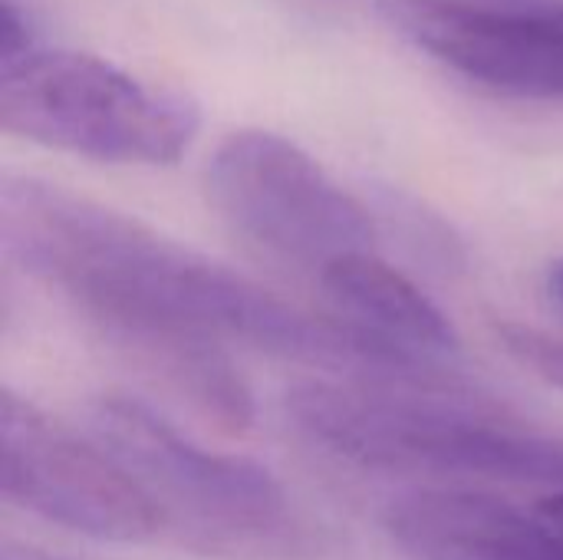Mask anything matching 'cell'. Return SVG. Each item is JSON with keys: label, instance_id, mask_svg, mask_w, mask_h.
I'll return each instance as SVG.
<instances>
[{"label": "cell", "instance_id": "cell-1", "mask_svg": "<svg viewBox=\"0 0 563 560\" xmlns=\"http://www.w3.org/2000/svg\"><path fill=\"white\" fill-rule=\"evenodd\" d=\"M0 238L119 350L158 330H201L356 383L445 380L432 360L343 317L307 314L145 221L40 178H3Z\"/></svg>", "mask_w": 563, "mask_h": 560}, {"label": "cell", "instance_id": "cell-2", "mask_svg": "<svg viewBox=\"0 0 563 560\" xmlns=\"http://www.w3.org/2000/svg\"><path fill=\"white\" fill-rule=\"evenodd\" d=\"M290 422L320 449L386 472H435L563 488V436L538 432L449 383H307Z\"/></svg>", "mask_w": 563, "mask_h": 560}, {"label": "cell", "instance_id": "cell-3", "mask_svg": "<svg viewBox=\"0 0 563 560\" xmlns=\"http://www.w3.org/2000/svg\"><path fill=\"white\" fill-rule=\"evenodd\" d=\"M89 426L152 495L162 531L185 545L231 560H294L313 545L287 488L261 462L208 452L129 396L96 399Z\"/></svg>", "mask_w": 563, "mask_h": 560}, {"label": "cell", "instance_id": "cell-4", "mask_svg": "<svg viewBox=\"0 0 563 560\" xmlns=\"http://www.w3.org/2000/svg\"><path fill=\"white\" fill-rule=\"evenodd\" d=\"M0 122L10 135L115 165H172L198 135V106L122 66L69 50L0 63Z\"/></svg>", "mask_w": 563, "mask_h": 560}, {"label": "cell", "instance_id": "cell-5", "mask_svg": "<svg viewBox=\"0 0 563 560\" xmlns=\"http://www.w3.org/2000/svg\"><path fill=\"white\" fill-rule=\"evenodd\" d=\"M208 198L218 218L257 254L323 274L343 254L373 251V211L336 185L297 142L244 129L228 135L208 165Z\"/></svg>", "mask_w": 563, "mask_h": 560}, {"label": "cell", "instance_id": "cell-6", "mask_svg": "<svg viewBox=\"0 0 563 560\" xmlns=\"http://www.w3.org/2000/svg\"><path fill=\"white\" fill-rule=\"evenodd\" d=\"M3 498L49 525L96 541H148L162 515L139 479L106 449L82 442L30 399H0Z\"/></svg>", "mask_w": 563, "mask_h": 560}, {"label": "cell", "instance_id": "cell-7", "mask_svg": "<svg viewBox=\"0 0 563 560\" xmlns=\"http://www.w3.org/2000/svg\"><path fill=\"white\" fill-rule=\"evenodd\" d=\"M383 20L449 69L511 96L563 99V23L551 7L376 0Z\"/></svg>", "mask_w": 563, "mask_h": 560}, {"label": "cell", "instance_id": "cell-8", "mask_svg": "<svg viewBox=\"0 0 563 560\" xmlns=\"http://www.w3.org/2000/svg\"><path fill=\"white\" fill-rule=\"evenodd\" d=\"M386 528L409 560H563L541 508L468 488L412 492L389 505Z\"/></svg>", "mask_w": 563, "mask_h": 560}, {"label": "cell", "instance_id": "cell-9", "mask_svg": "<svg viewBox=\"0 0 563 560\" xmlns=\"http://www.w3.org/2000/svg\"><path fill=\"white\" fill-rule=\"evenodd\" d=\"M320 284L336 314L363 333L419 360L452 356L459 333L452 320L396 267L373 251H353L323 267Z\"/></svg>", "mask_w": 563, "mask_h": 560}, {"label": "cell", "instance_id": "cell-10", "mask_svg": "<svg viewBox=\"0 0 563 560\" xmlns=\"http://www.w3.org/2000/svg\"><path fill=\"white\" fill-rule=\"evenodd\" d=\"M498 337L518 363L534 370L544 383L563 389V340H554L521 323H501Z\"/></svg>", "mask_w": 563, "mask_h": 560}, {"label": "cell", "instance_id": "cell-11", "mask_svg": "<svg viewBox=\"0 0 563 560\" xmlns=\"http://www.w3.org/2000/svg\"><path fill=\"white\" fill-rule=\"evenodd\" d=\"M36 50L33 20L20 0H0V63Z\"/></svg>", "mask_w": 563, "mask_h": 560}, {"label": "cell", "instance_id": "cell-12", "mask_svg": "<svg viewBox=\"0 0 563 560\" xmlns=\"http://www.w3.org/2000/svg\"><path fill=\"white\" fill-rule=\"evenodd\" d=\"M544 290H548V297H551V300H554V304L563 310V257H558V261H551V264H548Z\"/></svg>", "mask_w": 563, "mask_h": 560}, {"label": "cell", "instance_id": "cell-13", "mask_svg": "<svg viewBox=\"0 0 563 560\" xmlns=\"http://www.w3.org/2000/svg\"><path fill=\"white\" fill-rule=\"evenodd\" d=\"M548 7H551V13H554V17L563 23V0L561 3H548Z\"/></svg>", "mask_w": 563, "mask_h": 560}]
</instances>
